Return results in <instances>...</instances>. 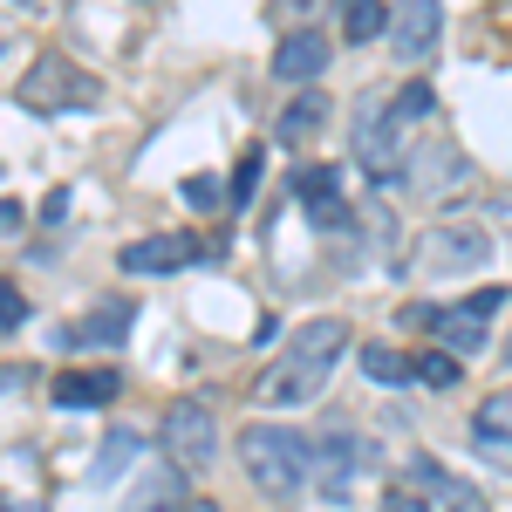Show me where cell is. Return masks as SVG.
<instances>
[{
  "mask_svg": "<svg viewBox=\"0 0 512 512\" xmlns=\"http://www.w3.org/2000/svg\"><path fill=\"white\" fill-rule=\"evenodd\" d=\"M342 349H349V328H342V321H308V328L287 342V355L260 376V390H253V396L274 403V410L315 403V396L328 390V369L342 362Z\"/></svg>",
  "mask_w": 512,
  "mask_h": 512,
  "instance_id": "cell-1",
  "label": "cell"
},
{
  "mask_svg": "<svg viewBox=\"0 0 512 512\" xmlns=\"http://www.w3.org/2000/svg\"><path fill=\"white\" fill-rule=\"evenodd\" d=\"M239 458H246V478L267 499H301V485L315 478V444L301 431H287V424H246Z\"/></svg>",
  "mask_w": 512,
  "mask_h": 512,
  "instance_id": "cell-2",
  "label": "cell"
},
{
  "mask_svg": "<svg viewBox=\"0 0 512 512\" xmlns=\"http://www.w3.org/2000/svg\"><path fill=\"white\" fill-rule=\"evenodd\" d=\"M14 96H21L28 110H41V117H55V110H82V103H96L103 89H96V76H82L76 62H55V55H48V62L28 69V82H21Z\"/></svg>",
  "mask_w": 512,
  "mask_h": 512,
  "instance_id": "cell-3",
  "label": "cell"
},
{
  "mask_svg": "<svg viewBox=\"0 0 512 512\" xmlns=\"http://www.w3.org/2000/svg\"><path fill=\"white\" fill-rule=\"evenodd\" d=\"M164 451L178 458V465H192V472H205L212 458H219V417L205 410V403H171L164 410Z\"/></svg>",
  "mask_w": 512,
  "mask_h": 512,
  "instance_id": "cell-4",
  "label": "cell"
},
{
  "mask_svg": "<svg viewBox=\"0 0 512 512\" xmlns=\"http://www.w3.org/2000/svg\"><path fill=\"white\" fill-rule=\"evenodd\" d=\"M396 130H403V123L383 117V103H376V96H369V103L355 110V158H362V171H369L376 185L403 178V151H396Z\"/></svg>",
  "mask_w": 512,
  "mask_h": 512,
  "instance_id": "cell-5",
  "label": "cell"
},
{
  "mask_svg": "<svg viewBox=\"0 0 512 512\" xmlns=\"http://www.w3.org/2000/svg\"><path fill=\"white\" fill-rule=\"evenodd\" d=\"M369 465V444L362 437H321L315 444V492L328 506H349V478Z\"/></svg>",
  "mask_w": 512,
  "mask_h": 512,
  "instance_id": "cell-6",
  "label": "cell"
},
{
  "mask_svg": "<svg viewBox=\"0 0 512 512\" xmlns=\"http://www.w3.org/2000/svg\"><path fill=\"white\" fill-rule=\"evenodd\" d=\"M437 35H444V7L437 0H410V7H396V62H431L437 55Z\"/></svg>",
  "mask_w": 512,
  "mask_h": 512,
  "instance_id": "cell-7",
  "label": "cell"
},
{
  "mask_svg": "<svg viewBox=\"0 0 512 512\" xmlns=\"http://www.w3.org/2000/svg\"><path fill=\"white\" fill-rule=\"evenodd\" d=\"M198 253L192 233H151V239H130L123 246V274H171Z\"/></svg>",
  "mask_w": 512,
  "mask_h": 512,
  "instance_id": "cell-8",
  "label": "cell"
},
{
  "mask_svg": "<svg viewBox=\"0 0 512 512\" xmlns=\"http://www.w3.org/2000/svg\"><path fill=\"white\" fill-rule=\"evenodd\" d=\"M472 444L492 458V465H506V472H512V390H499V396H485V403H478Z\"/></svg>",
  "mask_w": 512,
  "mask_h": 512,
  "instance_id": "cell-9",
  "label": "cell"
},
{
  "mask_svg": "<svg viewBox=\"0 0 512 512\" xmlns=\"http://www.w3.org/2000/svg\"><path fill=\"white\" fill-rule=\"evenodd\" d=\"M117 390H123L117 369H69V376H55V403L62 410H103Z\"/></svg>",
  "mask_w": 512,
  "mask_h": 512,
  "instance_id": "cell-10",
  "label": "cell"
},
{
  "mask_svg": "<svg viewBox=\"0 0 512 512\" xmlns=\"http://www.w3.org/2000/svg\"><path fill=\"white\" fill-rule=\"evenodd\" d=\"M321 69H328V41H321L315 28H301V35L280 41V55H274V76L280 82H315Z\"/></svg>",
  "mask_w": 512,
  "mask_h": 512,
  "instance_id": "cell-11",
  "label": "cell"
},
{
  "mask_svg": "<svg viewBox=\"0 0 512 512\" xmlns=\"http://www.w3.org/2000/svg\"><path fill=\"white\" fill-rule=\"evenodd\" d=\"M431 328L451 355H478L485 349V308H431Z\"/></svg>",
  "mask_w": 512,
  "mask_h": 512,
  "instance_id": "cell-12",
  "label": "cell"
},
{
  "mask_svg": "<svg viewBox=\"0 0 512 512\" xmlns=\"http://www.w3.org/2000/svg\"><path fill=\"white\" fill-rule=\"evenodd\" d=\"M123 328H130V308L123 301H103L96 315H82L69 335H62V349H110V342H123Z\"/></svg>",
  "mask_w": 512,
  "mask_h": 512,
  "instance_id": "cell-13",
  "label": "cell"
},
{
  "mask_svg": "<svg viewBox=\"0 0 512 512\" xmlns=\"http://www.w3.org/2000/svg\"><path fill=\"white\" fill-rule=\"evenodd\" d=\"M492 246H485V233H472V226H437L431 233V267H478Z\"/></svg>",
  "mask_w": 512,
  "mask_h": 512,
  "instance_id": "cell-14",
  "label": "cell"
},
{
  "mask_svg": "<svg viewBox=\"0 0 512 512\" xmlns=\"http://www.w3.org/2000/svg\"><path fill=\"white\" fill-rule=\"evenodd\" d=\"M294 192L315 205L321 226H342V198H335V171H328V164H301V171H294Z\"/></svg>",
  "mask_w": 512,
  "mask_h": 512,
  "instance_id": "cell-15",
  "label": "cell"
},
{
  "mask_svg": "<svg viewBox=\"0 0 512 512\" xmlns=\"http://www.w3.org/2000/svg\"><path fill=\"white\" fill-rule=\"evenodd\" d=\"M321 123H328V103H321L315 89H301V96H294V103H287V110H280L274 137H280V144H308V137H315Z\"/></svg>",
  "mask_w": 512,
  "mask_h": 512,
  "instance_id": "cell-16",
  "label": "cell"
},
{
  "mask_svg": "<svg viewBox=\"0 0 512 512\" xmlns=\"http://www.w3.org/2000/svg\"><path fill=\"white\" fill-rule=\"evenodd\" d=\"M383 28H396V7H383V0H355L349 14H342V35L349 41H376Z\"/></svg>",
  "mask_w": 512,
  "mask_h": 512,
  "instance_id": "cell-17",
  "label": "cell"
},
{
  "mask_svg": "<svg viewBox=\"0 0 512 512\" xmlns=\"http://www.w3.org/2000/svg\"><path fill=\"white\" fill-rule=\"evenodd\" d=\"M130 458H137V431H110V437H103V458L89 465V485H110Z\"/></svg>",
  "mask_w": 512,
  "mask_h": 512,
  "instance_id": "cell-18",
  "label": "cell"
},
{
  "mask_svg": "<svg viewBox=\"0 0 512 512\" xmlns=\"http://www.w3.org/2000/svg\"><path fill=\"white\" fill-rule=\"evenodd\" d=\"M362 369H369L376 383H410V376H417V362H410V355H396V349H383V342H376V349H362Z\"/></svg>",
  "mask_w": 512,
  "mask_h": 512,
  "instance_id": "cell-19",
  "label": "cell"
},
{
  "mask_svg": "<svg viewBox=\"0 0 512 512\" xmlns=\"http://www.w3.org/2000/svg\"><path fill=\"white\" fill-rule=\"evenodd\" d=\"M390 110H396V123L410 130L417 117H431V89H424V82H403V89L390 96Z\"/></svg>",
  "mask_w": 512,
  "mask_h": 512,
  "instance_id": "cell-20",
  "label": "cell"
},
{
  "mask_svg": "<svg viewBox=\"0 0 512 512\" xmlns=\"http://www.w3.org/2000/svg\"><path fill=\"white\" fill-rule=\"evenodd\" d=\"M458 376H465L458 355H424L417 362V383H431V390H458Z\"/></svg>",
  "mask_w": 512,
  "mask_h": 512,
  "instance_id": "cell-21",
  "label": "cell"
},
{
  "mask_svg": "<svg viewBox=\"0 0 512 512\" xmlns=\"http://www.w3.org/2000/svg\"><path fill=\"white\" fill-rule=\"evenodd\" d=\"M21 321H28V301H21V287H14V280H0V328H7V335H21Z\"/></svg>",
  "mask_w": 512,
  "mask_h": 512,
  "instance_id": "cell-22",
  "label": "cell"
},
{
  "mask_svg": "<svg viewBox=\"0 0 512 512\" xmlns=\"http://www.w3.org/2000/svg\"><path fill=\"white\" fill-rule=\"evenodd\" d=\"M253 192H260V151H246V158L233 164V198H239V205H246V198H253Z\"/></svg>",
  "mask_w": 512,
  "mask_h": 512,
  "instance_id": "cell-23",
  "label": "cell"
},
{
  "mask_svg": "<svg viewBox=\"0 0 512 512\" xmlns=\"http://www.w3.org/2000/svg\"><path fill=\"white\" fill-rule=\"evenodd\" d=\"M164 499H171V478H151L144 492H130V499H123V512H164Z\"/></svg>",
  "mask_w": 512,
  "mask_h": 512,
  "instance_id": "cell-24",
  "label": "cell"
},
{
  "mask_svg": "<svg viewBox=\"0 0 512 512\" xmlns=\"http://www.w3.org/2000/svg\"><path fill=\"white\" fill-rule=\"evenodd\" d=\"M383 512H431V499H424L417 485H390V499H383Z\"/></svg>",
  "mask_w": 512,
  "mask_h": 512,
  "instance_id": "cell-25",
  "label": "cell"
},
{
  "mask_svg": "<svg viewBox=\"0 0 512 512\" xmlns=\"http://www.w3.org/2000/svg\"><path fill=\"white\" fill-rule=\"evenodd\" d=\"M185 198H192V205H219V185H212V178H192Z\"/></svg>",
  "mask_w": 512,
  "mask_h": 512,
  "instance_id": "cell-26",
  "label": "cell"
},
{
  "mask_svg": "<svg viewBox=\"0 0 512 512\" xmlns=\"http://www.w3.org/2000/svg\"><path fill=\"white\" fill-rule=\"evenodd\" d=\"M0 512H48V506H35V499H7Z\"/></svg>",
  "mask_w": 512,
  "mask_h": 512,
  "instance_id": "cell-27",
  "label": "cell"
},
{
  "mask_svg": "<svg viewBox=\"0 0 512 512\" xmlns=\"http://www.w3.org/2000/svg\"><path fill=\"white\" fill-rule=\"evenodd\" d=\"M185 512H219V506H212V499H185Z\"/></svg>",
  "mask_w": 512,
  "mask_h": 512,
  "instance_id": "cell-28",
  "label": "cell"
}]
</instances>
